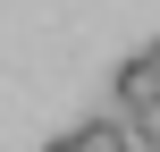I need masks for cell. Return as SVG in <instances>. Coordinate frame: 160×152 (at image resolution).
I'll return each mask as SVG.
<instances>
[{
  "mask_svg": "<svg viewBox=\"0 0 160 152\" xmlns=\"http://www.w3.org/2000/svg\"><path fill=\"white\" fill-rule=\"evenodd\" d=\"M110 93H118V118H127V127H135L143 144H152V135H160V68L143 59V51H135V59H118Z\"/></svg>",
  "mask_w": 160,
  "mask_h": 152,
  "instance_id": "cell-1",
  "label": "cell"
},
{
  "mask_svg": "<svg viewBox=\"0 0 160 152\" xmlns=\"http://www.w3.org/2000/svg\"><path fill=\"white\" fill-rule=\"evenodd\" d=\"M76 144H84V152H135V127H127V118H84Z\"/></svg>",
  "mask_w": 160,
  "mask_h": 152,
  "instance_id": "cell-2",
  "label": "cell"
},
{
  "mask_svg": "<svg viewBox=\"0 0 160 152\" xmlns=\"http://www.w3.org/2000/svg\"><path fill=\"white\" fill-rule=\"evenodd\" d=\"M42 152H84V144H76V135H51V144H42Z\"/></svg>",
  "mask_w": 160,
  "mask_h": 152,
  "instance_id": "cell-3",
  "label": "cell"
},
{
  "mask_svg": "<svg viewBox=\"0 0 160 152\" xmlns=\"http://www.w3.org/2000/svg\"><path fill=\"white\" fill-rule=\"evenodd\" d=\"M143 59H152V68H160V34H152V51H143Z\"/></svg>",
  "mask_w": 160,
  "mask_h": 152,
  "instance_id": "cell-4",
  "label": "cell"
},
{
  "mask_svg": "<svg viewBox=\"0 0 160 152\" xmlns=\"http://www.w3.org/2000/svg\"><path fill=\"white\" fill-rule=\"evenodd\" d=\"M152 152H160V135H152Z\"/></svg>",
  "mask_w": 160,
  "mask_h": 152,
  "instance_id": "cell-5",
  "label": "cell"
}]
</instances>
